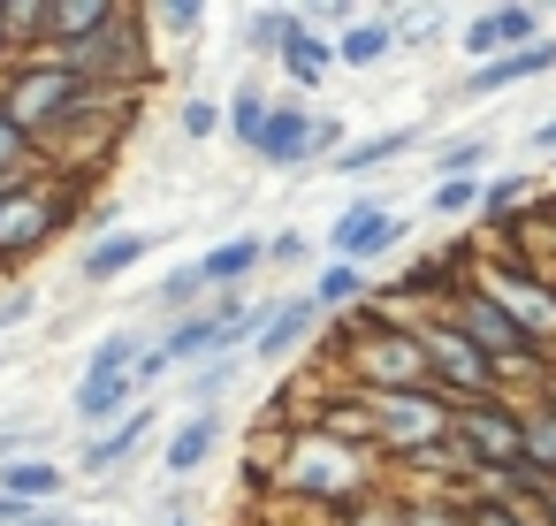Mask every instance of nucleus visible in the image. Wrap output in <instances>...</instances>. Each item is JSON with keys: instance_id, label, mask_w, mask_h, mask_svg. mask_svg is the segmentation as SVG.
Here are the masks:
<instances>
[{"instance_id": "obj_26", "label": "nucleus", "mask_w": 556, "mask_h": 526, "mask_svg": "<svg viewBox=\"0 0 556 526\" xmlns=\"http://www.w3.org/2000/svg\"><path fill=\"white\" fill-rule=\"evenodd\" d=\"M518 427H526V473L556 488V412L533 404V412H518Z\"/></svg>"}, {"instance_id": "obj_12", "label": "nucleus", "mask_w": 556, "mask_h": 526, "mask_svg": "<svg viewBox=\"0 0 556 526\" xmlns=\"http://www.w3.org/2000/svg\"><path fill=\"white\" fill-rule=\"evenodd\" d=\"M153 427H161V412H153V404H138V412H130V419H115L108 435H85V450H77V473H92V480H115V473H123L138 450H146V435H153Z\"/></svg>"}, {"instance_id": "obj_31", "label": "nucleus", "mask_w": 556, "mask_h": 526, "mask_svg": "<svg viewBox=\"0 0 556 526\" xmlns=\"http://www.w3.org/2000/svg\"><path fill=\"white\" fill-rule=\"evenodd\" d=\"M31 161H39V146L16 130V115H9V108H0V191L24 184V176H31Z\"/></svg>"}, {"instance_id": "obj_28", "label": "nucleus", "mask_w": 556, "mask_h": 526, "mask_svg": "<svg viewBox=\"0 0 556 526\" xmlns=\"http://www.w3.org/2000/svg\"><path fill=\"white\" fill-rule=\"evenodd\" d=\"M0 39H9L16 54H47V9H31V0H16V9H0Z\"/></svg>"}, {"instance_id": "obj_23", "label": "nucleus", "mask_w": 556, "mask_h": 526, "mask_svg": "<svg viewBox=\"0 0 556 526\" xmlns=\"http://www.w3.org/2000/svg\"><path fill=\"white\" fill-rule=\"evenodd\" d=\"M267 267V245L260 237H222L206 260H199V283L214 290V283H244V275H260Z\"/></svg>"}, {"instance_id": "obj_13", "label": "nucleus", "mask_w": 556, "mask_h": 526, "mask_svg": "<svg viewBox=\"0 0 556 526\" xmlns=\"http://www.w3.org/2000/svg\"><path fill=\"white\" fill-rule=\"evenodd\" d=\"M0 496L24 511H54L70 496V465L62 458H0Z\"/></svg>"}, {"instance_id": "obj_6", "label": "nucleus", "mask_w": 556, "mask_h": 526, "mask_svg": "<svg viewBox=\"0 0 556 526\" xmlns=\"http://www.w3.org/2000/svg\"><path fill=\"white\" fill-rule=\"evenodd\" d=\"M404 245V214L389 199H351L336 222H328V260H351V267H374L381 252Z\"/></svg>"}, {"instance_id": "obj_36", "label": "nucleus", "mask_w": 556, "mask_h": 526, "mask_svg": "<svg viewBox=\"0 0 556 526\" xmlns=\"http://www.w3.org/2000/svg\"><path fill=\"white\" fill-rule=\"evenodd\" d=\"M153 24L176 32V39H199L206 32V0H168V9H153Z\"/></svg>"}, {"instance_id": "obj_35", "label": "nucleus", "mask_w": 556, "mask_h": 526, "mask_svg": "<svg viewBox=\"0 0 556 526\" xmlns=\"http://www.w3.org/2000/svg\"><path fill=\"white\" fill-rule=\"evenodd\" d=\"M472 206H480V184H434V191H427V214H434V222H457V214H472Z\"/></svg>"}, {"instance_id": "obj_15", "label": "nucleus", "mask_w": 556, "mask_h": 526, "mask_svg": "<svg viewBox=\"0 0 556 526\" xmlns=\"http://www.w3.org/2000/svg\"><path fill=\"white\" fill-rule=\"evenodd\" d=\"M305 138H313V108H305V100H275V115H267L260 146H252V161H267V168H305Z\"/></svg>"}, {"instance_id": "obj_24", "label": "nucleus", "mask_w": 556, "mask_h": 526, "mask_svg": "<svg viewBox=\"0 0 556 526\" xmlns=\"http://www.w3.org/2000/svg\"><path fill=\"white\" fill-rule=\"evenodd\" d=\"M495 161V138L488 130H465V138H442L434 146V184H472V168Z\"/></svg>"}, {"instance_id": "obj_39", "label": "nucleus", "mask_w": 556, "mask_h": 526, "mask_svg": "<svg viewBox=\"0 0 556 526\" xmlns=\"http://www.w3.org/2000/svg\"><path fill=\"white\" fill-rule=\"evenodd\" d=\"M267 260H275V267H290V260H305V237H298V229H282V237H267Z\"/></svg>"}, {"instance_id": "obj_27", "label": "nucleus", "mask_w": 556, "mask_h": 526, "mask_svg": "<svg viewBox=\"0 0 556 526\" xmlns=\"http://www.w3.org/2000/svg\"><path fill=\"white\" fill-rule=\"evenodd\" d=\"M153 343L138 336V328H108L100 343H92V359H85V374H138V359H146Z\"/></svg>"}, {"instance_id": "obj_2", "label": "nucleus", "mask_w": 556, "mask_h": 526, "mask_svg": "<svg viewBox=\"0 0 556 526\" xmlns=\"http://www.w3.org/2000/svg\"><path fill=\"white\" fill-rule=\"evenodd\" d=\"M442 321H450L480 359H495V374H541V366H548V359L526 343V328H518L480 283H450V313H442Z\"/></svg>"}, {"instance_id": "obj_5", "label": "nucleus", "mask_w": 556, "mask_h": 526, "mask_svg": "<svg viewBox=\"0 0 556 526\" xmlns=\"http://www.w3.org/2000/svg\"><path fill=\"white\" fill-rule=\"evenodd\" d=\"M450 412L457 404H442V389H389V397H374V450L419 458L427 442L450 435Z\"/></svg>"}, {"instance_id": "obj_17", "label": "nucleus", "mask_w": 556, "mask_h": 526, "mask_svg": "<svg viewBox=\"0 0 556 526\" xmlns=\"http://www.w3.org/2000/svg\"><path fill=\"white\" fill-rule=\"evenodd\" d=\"M214 442H222V412H184V419L168 427V442H161V473H168V480H191V473L214 458Z\"/></svg>"}, {"instance_id": "obj_30", "label": "nucleus", "mask_w": 556, "mask_h": 526, "mask_svg": "<svg viewBox=\"0 0 556 526\" xmlns=\"http://www.w3.org/2000/svg\"><path fill=\"white\" fill-rule=\"evenodd\" d=\"M237 374H244V359H214V366H191V374H184V404H191V412H214V397H222V389H229Z\"/></svg>"}, {"instance_id": "obj_16", "label": "nucleus", "mask_w": 556, "mask_h": 526, "mask_svg": "<svg viewBox=\"0 0 556 526\" xmlns=\"http://www.w3.org/2000/svg\"><path fill=\"white\" fill-rule=\"evenodd\" d=\"M320 321H328V313H320L313 298H282V305H275V321L260 328L252 359H260V366H282V359H298V351H305V336H313Z\"/></svg>"}, {"instance_id": "obj_18", "label": "nucleus", "mask_w": 556, "mask_h": 526, "mask_svg": "<svg viewBox=\"0 0 556 526\" xmlns=\"http://www.w3.org/2000/svg\"><path fill=\"white\" fill-rule=\"evenodd\" d=\"M275 62H282V77H290L298 92H320V85H328V70H336V39H328V32H313V16H298V32L282 39V54H275Z\"/></svg>"}, {"instance_id": "obj_21", "label": "nucleus", "mask_w": 556, "mask_h": 526, "mask_svg": "<svg viewBox=\"0 0 556 526\" xmlns=\"http://www.w3.org/2000/svg\"><path fill=\"white\" fill-rule=\"evenodd\" d=\"M419 146V130L404 123V130H374V138H351L336 161H328V176H374V168H389L396 153H412Z\"/></svg>"}, {"instance_id": "obj_43", "label": "nucleus", "mask_w": 556, "mask_h": 526, "mask_svg": "<svg viewBox=\"0 0 556 526\" xmlns=\"http://www.w3.org/2000/svg\"><path fill=\"white\" fill-rule=\"evenodd\" d=\"M161 526H191V518H161Z\"/></svg>"}, {"instance_id": "obj_1", "label": "nucleus", "mask_w": 556, "mask_h": 526, "mask_svg": "<svg viewBox=\"0 0 556 526\" xmlns=\"http://www.w3.org/2000/svg\"><path fill=\"white\" fill-rule=\"evenodd\" d=\"M100 92L70 70V62H54V54H39V62H24L16 77H9V92H0V108L16 115V130L31 138V146H47L54 130H70L85 108H92Z\"/></svg>"}, {"instance_id": "obj_22", "label": "nucleus", "mask_w": 556, "mask_h": 526, "mask_svg": "<svg viewBox=\"0 0 556 526\" xmlns=\"http://www.w3.org/2000/svg\"><path fill=\"white\" fill-rule=\"evenodd\" d=\"M267 115H275V92H267L260 77H244V85H229V100H222V123H229V138H237V146H260V130H267Z\"/></svg>"}, {"instance_id": "obj_9", "label": "nucleus", "mask_w": 556, "mask_h": 526, "mask_svg": "<svg viewBox=\"0 0 556 526\" xmlns=\"http://www.w3.org/2000/svg\"><path fill=\"white\" fill-rule=\"evenodd\" d=\"M450 427H457V442L472 450V465H488V473H526V427H518V412H503V404H457Z\"/></svg>"}, {"instance_id": "obj_19", "label": "nucleus", "mask_w": 556, "mask_h": 526, "mask_svg": "<svg viewBox=\"0 0 556 526\" xmlns=\"http://www.w3.org/2000/svg\"><path fill=\"white\" fill-rule=\"evenodd\" d=\"M153 245H161L153 229H108V237H92V245H85V260H77V275H85V283L100 290V283H115V275H130V267H138V260L153 252Z\"/></svg>"}, {"instance_id": "obj_37", "label": "nucleus", "mask_w": 556, "mask_h": 526, "mask_svg": "<svg viewBox=\"0 0 556 526\" xmlns=\"http://www.w3.org/2000/svg\"><path fill=\"white\" fill-rule=\"evenodd\" d=\"M465 526H533V518H526L518 503H503V496H488V503H472V511H465Z\"/></svg>"}, {"instance_id": "obj_38", "label": "nucleus", "mask_w": 556, "mask_h": 526, "mask_svg": "<svg viewBox=\"0 0 556 526\" xmlns=\"http://www.w3.org/2000/svg\"><path fill=\"white\" fill-rule=\"evenodd\" d=\"M39 313V290H9V298H0V336H9V328H24Z\"/></svg>"}, {"instance_id": "obj_8", "label": "nucleus", "mask_w": 556, "mask_h": 526, "mask_svg": "<svg viewBox=\"0 0 556 526\" xmlns=\"http://www.w3.org/2000/svg\"><path fill=\"white\" fill-rule=\"evenodd\" d=\"M419 351H427V381H434V389H457V397H495V381H503V374H495V359H480V351H472L450 321H427V328H419Z\"/></svg>"}, {"instance_id": "obj_41", "label": "nucleus", "mask_w": 556, "mask_h": 526, "mask_svg": "<svg viewBox=\"0 0 556 526\" xmlns=\"http://www.w3.org/2000/svg\"><path fill=\"white\" fill-rule=\"evenodd\" d=\"M31 526H77V518H62V511H31Z\"/></svg>"}, {"instance_id": "obj_29", "label": "nucleus", "mask_w": 556, "mask_h": 526, "mask_svg": "<svg viewBox=\"0 0 556 526\" xmlns=\"http://www.w3.org/2000/svg\"><path fill=\"white\" fill-rule=\"evenodd\" d=\"M290 32H298V9H244V47L252 54H282Z\"/></svg>"}, {"instance_id": "obj_20", "label": "nucleus", "mask_w": 556, "mask_h": 526, "mask_svg": "<svg viewBox=\"0 0 556 526\" xmlns=\"http://www.w3.org/2000/svg\"><path fill=\"white\" fill-rule=\"evenodd\" d=\"M396 47H404V39H396V24H389V16H358V24L336 39V70H381Z\"/></svg>"}, {"instance_id": "obj_3", "label": "nucleus", "mask_w": 556, "mask_h": 526, "mask_svg": "<svg viewBox=\"0 0 556 526\" xmlns=\"http://www.w3.org/2000/svg\"><path fill=\"white\" fill-rule=\"evenodd\" d=\"M282 488H298V496H320V503H351L358 488H366V458L351 450V442H336V435H298L290 450H282Z\"/></svg>"}, {"instance_id": "obj_25", "label": "nucleus", "mask_w": 556, "mask_h": 526, "mask_svg": "<svg viewBox=\"0 0 556 526\" xmlns=\"http://www.w3.org/2000/svg\"><path fill=\"white\" fill-rule=\"evenodd\" d=\"M366 290H374V283H366V267H351V260H328V267L313 275V290H305V298H313L320 313H351Z\"/></svg>"}, {"instance_id": "obj_10", "label": "nucleus", "mask_w": 556, "mask_h": 526, "mask_svg": "<svg viewBox=\"0 0 556 526\" xmlns=\"http://www.w3.org/2000/svg\"><path fill=\"white\" fill-rule=\"evenodd\" d=\"M533 32H541V9H518V0H510V9H480L472 24H465V54H472V70L480 62H503V54H526L533 47Z\"/></svg>"}, {"instance_id": "obj_4", "label": "nucleus", "mask_w": 556, "mask_h": 526, "mask_svg": "<svg viewBox=\"0 0 556 526\" xmlns=\"http://www.w3.org/2000/svg\"><path fill=\"white\" fill-rule=\"evenodd\" d=\"M70 206L77 199H62V184H39V176L9 184V191H0V260H31L70 222Z\"/></svg>"}, {"instance_id": "obj_14", "label": "nucleus", "mask_w": 556, "mask_h": 526, "mask_svg": "<svg viewBox=\"0 0 556 526\" xmlns=\"http://www.w3.org/2000/svg\"><path fill=\"white\" fill-rule=\"evenodd\" d=\"M556 70V39H533L526 54H503V62H480L457 92L465 100H495V92H518V85H533V77H548Z\"/></svg>"}, {"instance_id": "obj_34", "label": "nucleus", "mask_w": 556, "mask_h": 526, "mask_svg": "<svg viewBox=\"0 0 556 526\" xmlns=\"http://www.w3.org/2000/svg\"><path fill=\"white\" fill-rule=\"evenodd\" d=\"M176 130H184L191 146H199V138H222V130H229V123H222V100H184V108H176Z\"/></svg>"}, {"instance_id": "obj_40", "label": "nucleus", "mask_w": 556, "mask_h": 526, "mask_svg": "<svg viewBox=\"0 0 556 526\" xmlns=\"http://www.w3.org/2000/svg\"><path fill=\"white\" fill-rule=\"evenodd\" d=\"M0 526H31V511H24V503H9V496H0Z\"/></svg>"}, {"instance_id": "obj_7", "label": "nucleus", "mask_w": 556, "mask_h": 526, "mask_svg": "<svg viewBox=\"0 0 556 526\" xmlns=\"http://www.w3.org/2000/svg\"><path fill=\"white\" fill-rule=\"evenodd\" d=\"M472 283H480V290H488V298H495V305H503V313H510V321L526 328V343H533V351L548 359V343H556V290H541V283H533L526 267H510V260L480 267Z\"/></svg>"}, {"instance_id": "obj_33", "label": "nucleus", "mask_w": 556, "mask_h": 526, "mask_svg": "<svg viewBox=\"0 0 556 526\" xmlns=\"http://www.w3.org/2000/svg\"><path fill=\"white\" fill-rule=\"evenodd\" d=\"M526 191H533L526 176H495V184H480V214H488V222H510V214L526 206Z\"/></svg>"}, {"instance_id": "obj_11", "label": "nucleus", "mask_w": 556, "mask_h": 526, "mask_svg": "<svg viewBox=\"0 0 556 526\" xmlns=\"http://www.w3.org/2000/svg\"><path fill=\"white\" fill-rule=\"evenodd\" d=\"M146 397H138V374H77V389H70V419L77 427H92V435H108L115 419H130Z\"/></svg>"}, {"instance_id": "obj_32", "label": "nucleus", "mask_w": 556, "mask_h": 526, "mask_svg": "<svg viewBox=\"0 0 556 526\" xmlns=\"http://www.w3.org/2000/svg\"><path fill=\"white\" fill-rule=\"evenodd\" d=\"M199 298H206V283H199V260L168 267V283L153 290V305H161V313H176V321H184V313H199Z\"/></svg>"}, {"instance_id": "obj_44", "label": "nucleus", "mask_w": 556, "mask_h": 526, "mask_svg": "<svg viewBox=\"0 0 556 526\" xmlns=\"http://www.w3.org/2000/svg\"><path fill=\"white\" fill-rule=\"evenodd\" d=\"M77 526H100V518H77Z\"/></svg>"}, {"instance_id": "obj_45", "label": "nucleus", "mask_w": 556, "mask_h": 526, "mask_svg": "<svg viewBox=\"0 0 556 526\" xmlns=\"http://www.w3.org/2000/svg\"><path fill=\"white\" fill-rule=\"evenodd\" d=\"M0 54H9V39H0Z\"/></svg>"}, {"instance_id": "obj_42", "label": "nucleus", "mask_w": 556, "mask_h": 526, "mask_svg": "<svg viewBox=\"0 0 556 526\" xmlns=\"http://www.w3.org/2000/svg\"><path fill=\"white\" fill-rule=\"evenodd\" d=\"M548 412H556V366H548Z\"/></svg>"}]
</instances>
